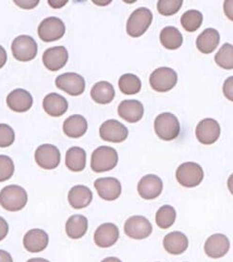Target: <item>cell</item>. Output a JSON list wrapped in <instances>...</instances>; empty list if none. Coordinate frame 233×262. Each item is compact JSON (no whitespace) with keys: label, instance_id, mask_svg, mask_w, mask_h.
<instances>
[{"label":"cell","instance_id":"29","mask_svg":"<svg viewBox=\"0 0 233 262\" xmlns=\"http://www.w3.org/2000/svg\"><path fill=\"white\" fill-rule=\"evenodd\" d=\"M87 155L83 148L73 146L66 153V166L73 172L84 170Z\"/></svg>","mask_w":233,"mask_h":262},{"label":"cell","instance_id":"3","mask_svg":"<svg viewBox=\"0 0 233 262\" xmlns=\"http://www.w3.org/2000/svg\"><path fill=\"white\" fill-rule=\"evenodd\" d=\"M154 130L161 140L172 141L178 137L180 133L179 120L172 113H161L154 121Z\"/></svg>","mask_w":233,"mask_h":262},{"label":"cell","instance_id":"27","mask_svg":"<svg viewBox=\"0 0 233 262\" xmlns=\"http://www.w3.org/2000/svg\"><path fill=\"white\" fill-rule=\"evenodd\" d=\"M91 96L92 100L101 105L110 104L114 99L115 91L113 85L109 82L100 81L92 86L91 91Z\"/></svg>","mask_w":233,"mask_h":262},{"label":"cell","instance_id":"26","mask_svg":"<svg viewBox=\"0 0 233 262\" xmlns=\"http://www.w3.org/2000/svg\"><path fill=\"white\" fill-rule=\"evenodd\" d=\"M88 129V122L87 120L79 114L71 115L67 118L63 124V131L68 137H82Z\"/></svg>","mask_w":233,"mask_h":262},{"label":"cell","instance_id":"39","mask_svg":"<svg viewBox=\"0 0 233 262\" xmlns=\"http://www.w3.org/2000/svg\"><path fill=\"white\" fill-rule=\"evenodd\" d=\"M224 12L227 18L233 21V0H227L224 2Z\"/></svg>","mask_w":233,"mask_h":262},{"label":"cell","instance_id":"21","mask_svg":"<svg viewBox=\"0 0 233 262\" xmlns=\"http://www.w3.org/2000/svg\"><path fill=\"white\" fill-rule=\"evenodd\" d=\"M43 107L46 113H48L50 116L60 117L64 115L68 111L69 104L65 97L59 93L52 92L46 95L43 100Z\"/></svg>","mask_w":233,"mask_h":262},{"label":"cell","instance_id":"44","mask_svg":"<svg viewBox=\"0 0 233 262\" xmlns=\"http://www.w3.org/2000/svg\"><path fill=\"white\" fill-rule=\"evenodd\" d=\"M227 187H228V190L230 191V193L233 195V174H231L227 180Z\"/></svg>","mask_w":233,"mask_h":262},{"label":"cell","instance_id":"22","mask_svg":"<svg viewBox=\"0 0 233 262\" xmlns=\"http://www.w3.org/2000/svg\"><path fill=\"white\" fill-rule=\"evenodd\" d=\"M49 243V236L41 229L30 230L24 236L23 244L27 251L31 253H39L46 249Z\"/></svg>","mask_w":233,"mask_h":262},{"label":"cell","instance_id":"7","mask_svg":"<svg viewBox=\"0 0 233 262\" xmlns=\"http://www.w3.org/2000/svg\"><path fill=\"white\" fill-rule=\"evenodd\" d=\"M12 53L15 59L29 62L37 54V44L32 36L20 35L13 41Z\"/></svg>","mask_w":233,"mask_h":262},{"label":"cell","instance_id":"41","mask_svg":"<svg viewBox=\"0 0 233 262\" xmlns=\"http://www.w3.org/2000/svg\"><path fill=\"white\" fill-rule=\"evenodd\" d=\"M9 232V225L6 221L0 216V242L4 239Z\"/></svg>","mask_w":233,"mask_h":262},{"label":"cell","instance_id":"20","mask_svg":"<svg viewBox=\"0 0 233 262\" xmlns=\"http://www.w3.org/2000/svg\"><path fill=\"white\" fill-rule=\"evenodd\" d=\"M118 115L129 123H137L144 115V106L137 100H125L118 106Z\"/></svg>","mask_w":233,"mask_h":262},{"label":"cell","instance_id":"30","mask_svg":"<svg viewBox=\"0 0 233 262\" xmlns=\"http://www.w3.org/2000/svg\"><path fill=\"white\" fill-rule=\"evenodd\" d=\"M160 42L167 50L174 51L183 44V36L175 27H165L160 33Z\"/></svg>","mask_w":233,"mask_h":262},{"label":"cell","instance_id":"28","mask_svg":"<svg viewBox=\"0 0 233 262\" xmlns=\"http://www.w3.org/2000/svg\"><path fill=\"white\" fill-rule=\"evenodd\" d=\"M88 231V220L82 215L71 216L66 223V233L72 239H78L85 236Z\"/></svg>","mask_w":233,"mask_h":262},{"label":"cell","instance_id":"45","mask_svg":"<svg viewBox=\"0 0 233 262\" xmlns=\"http://www.w3.org/2000/svg\"><path fill=\"white\" fill-rule=\"evenodd\" d=\"M101 262H122L119 258L114 257V256H110V257H107V258H104L103 260Z\"/></svg>","mask_w":233,"mask_h":262},{"label":"cell","instance_id":"34","mask_svg":"<svg viewBox=\"0 0 233 262\" xmlns=\"http://www.w3.org/2000/svg\"><path fill=\"white\" fill-rule=\"evenodd\" d=\"M215 63L225 70H233V46L226 43L221 47L218 53H216Z\"/></svg>","mask_w":233,"mask_h":262},{"label":"cell","instance_id":"37","mask_svg":"<svg viewBox=\"0 0 233 262\" xmlns=\"http://www.w3.org/2000/svg\"><path fill=\"white\" fill-rule=\"evenodd\" d=\"M15 133L10 125L0 124V147L5 148L13 144Z\"/></svg>","mask_w":233,"mask_h":262},{"label":"cell","instance_id":"13","mask_svg":"<svg viewBox=\"0 0 233 262\" xmlns=\"http://www.w3.org/2000/svg\"><path fill=\"white\" fill-rule=\"evenodd\" d=\"M220 125L216 120L211 118H206L199 122L196 126V138L201 144H212L217 142L220 137Z\"/></svg>","mask_w":233,"mask_h":262},{"label":"cell","instance_id":"40","mask_svg":"<svg viewBox=\"0 0 233 262\" xmlns=\"http://www.w3.org/2000/svg\"><path fill=\"white\" fill-rule=\"evenodd\" d=\"M14 4H16L17 6L24 8V9H33L34 7L37 6L39 4V1H18V0H14L13 1Z\"/></svg>","mask_w":233,"mask_h":262},{"label":"cell","instance_id":"4","mask_svg":"<svg viewBox=\"0 0 233 262\" xmlns=\"http://www.w3.org/2000/svg\"><path fill=\"white\" fill-rule=\"evenodd\" d=\"M153 15L148 8L141 7L130 14L127 22V33L131 37H140L152 22Z\"/></svg>","mask_w":233,"mask_h":262},{"label":"cell","instance_id":"12","mask_svg":"<svg viewBox=\"0 0 233 262\" xmlns=\"http://www.w3.org/2000/svg\"><path fill=\"white\" fill-rule=\"evenodd\" d=\"M125 234L133 239H144L150 236L152 226L149 221L142 216L129 217L124 225Z\"/></svg>","mask_w":233,"mask_h":262},{"label":"cell","instance_id":"5","mask_svg":"<svg viewBox=\"0 0 233 262\" xmlns=\"http://www.w3.org/2000/svg\"><path fill=\"white\" fill-rule=\"evenodd\" d=\"M176 179L182 186L192 188L202 183L204 171L200 164L192 162L184 163L176 170Z\"/></svg>","mask_w":233,"mask_h":262},{"label":"cell","instance_id":"32","mask_svg":"<svg viewBox=\"0 0 233 262\" xmlns=\"http://www.w3.org/2000/svg\"><path fill=\"white\" fill-rule=\"evenodd\" d=\"M203 23V14L197 10H189L181 16V25L188 33L196 32Z\"/></svg>","mask_w":233,"mask_h":262},{"label":"cell","instance_id":"15","mask_svg":"<svg viewBox=\"0 0 233 262\" xmlns=\"http://www.w3.org/2000/svg\"><path fill=\"white\" fill-rule=\"evenodd\" d=\"M43 63L51 72H57L67 64L69 53L65 47L56 46L46 50L43 53Z\"/></svg>","mask_w":233,"mask_h":262},{"label":"cell","instance_id":"9","mask_svg":"<svg viewBox=\"0 0 233 262\" xmlns=\"http://www.w3.org/2000/svg\"><path fill=\"white\" fill-rule=\"evenodd\" d=\"M56 88L71 96L81 95L85 92V79L75 72H67L55 79Z\"/></svg>","mask_w":233,"mask_h":262},{"label":"cell","instance_id":"35","mask_svg":"<svg viewBox=\"0 0 233 262\" xmlns=\"http://www.w3.org/2000/svg\"><path fill=\"white\" fill-rule=\"evenodd\" d=\"M182 4V0H159L157 2V10L160 14L170 16L179 12Z\"/></svg>","mask_w":233,"mask_h":262},{"label":"cell","instance_id":"19","mask_svg":"<svg viewBox=\"0 0 233 262\" xmlns=\"http://www.w3.org/2000/svg\"><path fill=\"white\" fill-rule=\"evenodd\" d=\"M33 100L31 93L22 89L14 90L7 97V105L15 112H26L32 107Z\"/></svg>","mask_w":233,"mask_h":262},{"label":"cell","instance_id":"1","mask_svg":"<svg viewBox=\"0 0 233 262\" xmlns=\"http://www.w3.org/2000/svg\"><path fill=\"white\" fill-rule=\"evenodd\" d=\"M28 202V194L18 185H8L0 191V204L4 209L15 212L23 209Z\"/></svg>","mask_w":233,"mask_h":262},{"label":"cell","instance_id":"43","mask_svg":"<svg viewBox=\"0 0 233 262\" xmlns=\"http://www.w3.org/2000/svg\"><path fill=\"white\" fill-rule=\"evenodd\" d=\"M7 62V53L5 49L0 46V69L3 68Z\"/></svg>","mask_w":233,"mask_h":262},{"label":"cell","instance_id":"16","mask_svg":"<svg viewBox=\"0 0 233 262\" xmlns=\"http://www.w3.org/2000/svg\"><path fill=\"white\" fill-rule=\"evenodd\" d=\"M137 190L144 200H154L162 193V180L153 174L146 175L139 181Z\"/></svg>","mask_w":233,"mask_h":262},{"label":"cell","instance_id":"6","mask_svg":"<svg viewBox=\"0 0 233 262\" xmlns=\"http://www.w3.org/2000/svg\"><path fill=\"white\" fill-rule=\"evenodd\" d=\"M177 73L174 70L162 67L156 69L150 74L149 84L150 86L157 92H167L172 90L177 84Z\"/></svg>","mask_w":233,"mask_h":262},{"label":"cell","instance_id":"38","mask_svg":"<svg viewBox=\"0 0 233 262\" xmlns=\"http://www.w3.org/2000/svg\"><path fill=\"white\" fill-rule=\"evenodd\" d=\"M223 92L225 97L233 102V76H230L225 81L223 85Z\"/></svg>","mask_w":233,"mask_h":262},{"label":"cell","instance_id":"18","mask_svg":"<svg viewBox=\"0 0 233 262\" xmlns=\"http://www.w3.org/2000/svg\"><path fill=\"white\" fill-rule=\"evenodd\" d=\"M119 238V230L113 223H104L94 233V243L98 247L109 248L114 245Z\"/></svg>","mask_w":233,"mask_h":262},{"label":"cell","instance_id":"25","mask_svg":"<svg viewBox=\"0 0 233 262\" xmlns=\"http://www.w3.org/2000/svg\"><path fill=\"white\" fill-rule=\"evenodd\" d=\"M220 43V34L212 28L206 29L196 39V47L201 53L209 54L213 53Z\"/></svg>","mask_w":233,"mask_h":262},{"label":"cell","instance_id":"17","mask_svg":"<svg viewBox=\"0 0 233 262\" xmlns=\"http://www.w3.org/2000/svg\"><path fill=\"white\" fill-rule=\"evenodd\" d=\"M230 247L227 236L223 234H214L205 243V252L211 258H220L227 255Z\"/></svg>","mask_w":233,"mask_h":262},{"label":"cell","instance_id":"33","mask_svg":"<svg viewBox=\"0 0 233 262\" xmlns=\"http://www.w3.org/2000/svg\"><path fill=\"white\" fill-rule=\"evenodd\" d=\"M176 220V211L170 205H164L156 212V224L162 228L168 229L173 225Z\"/></svg>","mask_w":233,"mask_h":262},{"label":"cell","instance_id":"46","mask_svg":"<svg viewBox=\"0 0 233 262\" xmlns=\"http://www.w3.org/2000/svg\"><path fill=\"white\" fill-rule=\"evenodd\" d=\"M27 262H50L48 260H46L44 258H41V257H35V258H31L29 259Z\"/></svg>","mask_w":233,"mask_h":262},{"label":"cell","instance_id":"10","mask_svg":"<svg viewBox=\"0 0 233 262\" xmlns=\"http://www.w3.org/2000/svg\"><path fill=\"white\" fill-rule=\"evenodd\" d=\"M35 162L41 168L52 170L59 166L61 160L60 151L53 144H45L38 146L34 153Z\"/></svg>","mask_w":233,"mask_h":262},{"label":"cell","instance_id":"8","mask_svg":"<svg viewBox=\"0 0 233 262\" xmlns=\"http://www.w3.org/2000/svg\"><path fill=\"white\" fill-rule=\"evenodd\" d=\"M64 22L59 17L51 16L42 20L38 27V36L44 42H54L63 37L65 34Z\"/></svg>","mask_w":233,"mask_h":262},{"label":"cell","instance_id":"2","mask_svg":"<svg viewBox=\"0 0 233 262\" xmlns=\"http://www.w3.org/2000/svg\"><path fill=\"white\" fill-rule=\"evenodd\" d=\"M117 164V151L110 146H99L91 154V169L96 173L110 171L116 166Z\"/></svg>","mask_w":233,"mask_h":262},{"label":"cell","instance_id":"11","mask_svg":"<svg viewBox=\"0 0 233 262\" xmlns=\"http://www.w3.org/2000/svg\"><path fill=\"white\" fill-rule=\"evenodd\" d=\"M100 137L106 142L122 143L129 135V130L126 125L117 120H108L104 122L99 129Z\"/></svg>","mask_w":233,"mask_h":262},{"label":"cell","instance_id":"14","mask_svg":"<svg viewBox=\"0 0 233 262\" xmlns=\"http://www.w3.org/2000/svg\"><path fill=\"white\" fill-rule=\"evenodd\" d=\"M94 187L98 195L108 202L117 200L122 192L120 182L115 178H100L94 182Z\"/></svg>","mask_w":233,"mask_h":262},{"label":"cell","instance_id":"24","mask_svg":"<svg viewBox=\"0 0 233 262\" xmlns=\"http://www.w3.org/2000/svg\"><path fill=\"white\" fill-rule=\"evenodd\" d=\"M69 203L74 209H83L92 201V192L85 185H76L71 188L68 195Z\"/></svg>","mask_w":233,"mask_h":262},{"label":"cell","instance_id":"23","mask_svg":"<svg viewBox=\"0 0 233 262\" xmlns=\"http://www.w3.org/2000/svg\"><path fill=\"white\" fill-rule=\"evenodd\" d=\"M164 248L170 255H181L188 249V239L182 232H171L164 237Z\"/></svg>","mask_w":233,"mask_h":262},{"label":"cell","instance_id":"31","mask_svg":"<svg viewBox=\"0 0 233 262\" xmlns=\"http://www.w3.org/2000/svg\"><path fill=\"white\" fill-rule=\"evenodd\" d=\"M119 90L126 95H134L141 91V80L132 73L123 74L118 81Z\"/></svg>","mask_w":233,"mask_h":262},{"label":"cell","instance_id":"42","mask_svg":"<svg viewBox=\"0 0 233 262\" xmlns=\"http://www.w3.org/2000/svg\"><path fill=\"white\" fill-rule=\"evenodd\" d=\"M0 262H13V257L6 251L0 250Z\"/></svg>","mask_w":233,"mask_h":262},{"label":"cell","instance_id":"36","mask_svg":"<svg viewBox=\"0 0 233 262\" xmlns=\"http://www.w3.org/2000/svg\"><path fill=\"white\" fill-rule=\"evenodd\" d=\"M14 164L13 160L5 155H0V183L13 177Z\"/></svg>","mask_w":233,"mask_h":262}]
</instances>
